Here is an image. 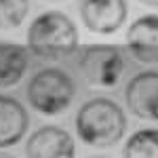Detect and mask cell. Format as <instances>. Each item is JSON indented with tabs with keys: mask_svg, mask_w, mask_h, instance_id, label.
I'll list each match as a JSON object with an SVG mask.
<instances>
[{
	"mask_svg": "<svg viewBox=\"0 0 158 158\" xmlns=\"http://www.w3.org/2000/svg\"><path fill=\"white\" fill-rule=\"evenodd\" d=\"M74 95H76V85L59 68H47L30 80L27 85V101L30 106L44 114V116H57L70 108Z\"/></svg>",
	"mask_w": 158,
	"mask_h": 158,
	"instance_id": "3957f363",
	"label": "cell"
},
{
	"mask_svg": "<svg viewBox=\"0 0 158 158\" xmlns=\"http://www.w3.org/2000/svg\"><path fill=\"white\" fill-rule=\"evenodd\" d=\"M27 112L13 97H0V148L15 146L27 131Z\"/></svg>",
	"mask_w": 158,
	"mask_h": 158,
	"instance_id": "9c48e42d",
	"label": "cell"
},
{
	"mask_svg": "<svg viewBox=\"0 0 158 158\" xmlns=\"http://www.w3.org/2000/svg\"><path fill=\"white\" fill-rule=\"evenodd\" d=\"M30 0H0V30H15L25 21Z\"/></svg>",
	"mask_w": 158,
	"mask_h": 158,
	"instance_id": "7c38bea8",
	"label": "cell"
},
{
	"mask_svg": "<svg viewBox=\"0 0 158 158\" xmlns=\"http://www.w3.org/2000/svg\"><path fill=\"white\" fill-rule=\"evenodd\" d=\"M30 61L23 47L13 42H0V89L15 86L23 78Z\"/></svg>",
	"mask_w": 158,
	"mask_h": 158,
	"instance_id": "30bf717a",
	"label": "cell"
},
{
	"mask_svg": "<svg viewBox=\"0 0 158 158\" xmlns=\"http://www.w3.org/2000/svg\"><path fill=\"white\" fill-rule=\"evenodd\" d=\"M127 106L141 120H158V72L135 74L124 89Z\"/></svg>",
	"mask_w": 158,
	"mask_h": 158,
	"instance_id": "8992f818",
	"label": "cell"
},
{
	"mask_svg": "<svg viewBox=\"0 0 158 158\" xmlns=\"http://www.w3.org/2000/svg\"><path fill=\"white\" fill-rule=\"evenodd\" d=\"M124 55L114 44H89L80 51L78 57V70L86 85L99 89L116 86L124 74Z\"/></svg>",
	"mask_w": 158,
	"mask_h": 158,
	"instance_id": "277c9868",
	"label": "cell"
},
{
	"mask_svg": "<svg viewBox=\"0 0 158 158\" xmlns=\"http://www.w3.org/2000/svg\"><path fill=\"white\" fill-rule=\"evenodd\" d=\"M141 4H148V6H158V0H139Z\"/></svg>",
	"mask_w": 158,
	"mask_h": 158,
	"instance_id": "4fadbf2b",
	"label": "cell"
},
{
	"mask_svg": "<svg viewBox=\"0 0 158 158\" xmlns=\"http://www.w3.org/2000/svg\"><path fill=\"white\" fill-rule=\"evenodd\" d=\"M124 158H158V129L135 131L122 150Z\"/></svg>",
	"mask_w": 158,
	"mask_h": 158,
	"instance_id": "8fae6325",
	"label": "cell"
},
{
	"mask_svg": "<svg viewBox=\"0 0 158 158\" xmlns=\"http://www.w3.org/2000/svg\"><path fill=\"white\" fill-rule=\"evenodd\" d=\"M76 131L86 146L110 148L122 139L127 131V116L112 99H91L76 114Z\"/></svg>",
	"mask_w": 158,
	"mask_h": 158,
	"instance_id": "6da1fadb",
	"label": "cell"
},
{
	"mask_svg": "<svg viewBox=\"0 0 158 158\" xmlns=\"http://www.w3.org/2000/svg\"><path fill=\"white\" fill-rule=\"evenodd\" d=\"M127 49L141 63H158V15H143L131 23Z\"/></svg>",
	"mask_w": 158,
	"mask_h": 158,
	"instance_id": "ba28073f",
	"label": "cell"
},
{
	"mask_svg": "<svg viewBox=\"0 0 158 158\" xmlns=\"http://www.w3.org/2000/svg\"><path fill=\"white\" fill-rule=\"evenodd\" d=\"M80 17L86 30L110 36L118 32L127 21V2L124 0H80Z\"/></svg>",
	"mask_w": 158,
	"mask_h": 158,
	"instance_id": "5b68a950",
	"label": "cell"
},
{
	"mask_svg": "<svg viewBox=\"0 0 158 158\" xmlns=\"http://www.w3.org/2000/svg\"><path fill=\"white\" fill-rule=\"evenodd\" d=\"M0 158H15V156H11V154H0Z\"/></svg>",
	"mask_w": 158,
	"mask_h": 158,
	"instance_id": "5bb4252c",
	"label": "cell"
},
{
	"mask_svg": "<svg viewBox=\"0 0 158 158\" xmlns=\"http://www.w3.org/2000/svg\"><path fill=\"white\" fill-rule=\"evenodd\" d=\"M51 2H61V0H51Z\"/></svg>",
	"mask_w": 158,
	"mask_h": 158,
	"instance_id": "2e32d148",
	"label": "cell"
},
{
	"mask_svg": "<svg viewBox=\"0 0 158 158\" xmlns=\"http://www.w3.org/2000/svg\"><path fill=\"white\" fill-rule=\"evenodd\" d=\"M27 158H76V146L65 129L47 124L30 137L25 146Z\"/></svg>",
	"mask_w": 158,
	"mask_h": 158,
	"instance_id": "52a82bcc",
	"label": "cell"
},
{
	"mask_svg": "<svg viewBox=\"0 0 158 158\" xmlns=\"http://www.w3.org/2000/svg\"><path fill=\"white\" fill-rule=\"evenodd\" d=\"M91 158H110V156H91Z\"/></svg>",
	"mask_w": 158,
	"mask_h": 158,
	"instance_id": "9a60e30c",
	"label": "cell"
},
{
	"mask_svg": "<svg viewBox=\"0 0 158 158\" xmlns=\"http://www.w3.org/2000/svg\"><path fill=\"white\" fill-rule=\"evenodd\" d=\"M27 47L40 59H63L78 47V30L68 15L59 11H47L30 23Z\"/></svg>",
	"mask_w": 158,
	"mask_h": 158,
	"instance_id": "7a4b0ae2",
	"label": "cell"
}]
</instances>
